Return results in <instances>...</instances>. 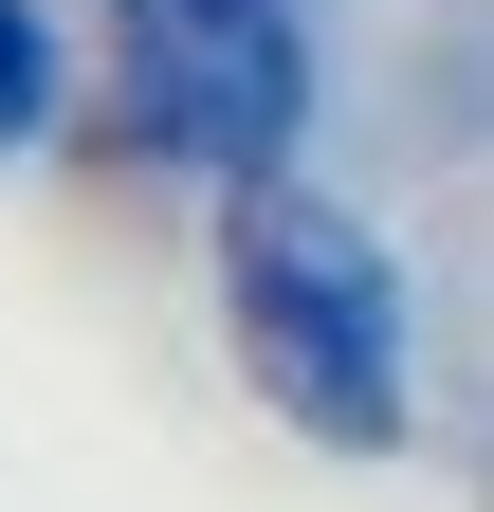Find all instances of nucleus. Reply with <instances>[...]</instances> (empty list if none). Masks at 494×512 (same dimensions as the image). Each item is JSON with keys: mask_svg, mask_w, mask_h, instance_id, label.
<instances>
[{"mask_svg": "<svg viewBox=\"0 0 494 512\" xmlns=\"http://www.w3.org/2000/svg\"><path fill=\"white\" fill-rule=\"evenodd\" d=\"M220 293H238V366H257L312 439L366 458V439L403 421V293H385V256H366V220L257 183L238 238H220Z\"/></svg>", "mask_w": 494, "mask_h": 512, "instance_id": "f257e3e1", "label": "nucleus"}, {"mask_svg": "<svg viewBox=\"0 0 494 512\" xmlns=\"http://www.w3.org/2000/svg\"><path fill=\"white\" fill-rule=\"evenodd\" d=\"M110 110H129L165 165H238L257 183L293 147V110H312L293 0H110Z\"/></svg>", "mask_w": 494, "mask_h": 512, "instance_id": "f03ea898", "label": "nucleus"}, {"mask_svg": "<svg viewBox=\"0 0 494 512\" xmlns=\"http://www.w3.org/2000/svg\"><path fill=\"white\" fill-rule=\"evenodd\" d=\"M55 110V37H37V0H0V147Z\"/></svg>", "mask_w": 494, "mask_h": 512, "instance_id": "7ed1b4c3", "label": "nucleus"}]
</instances>
